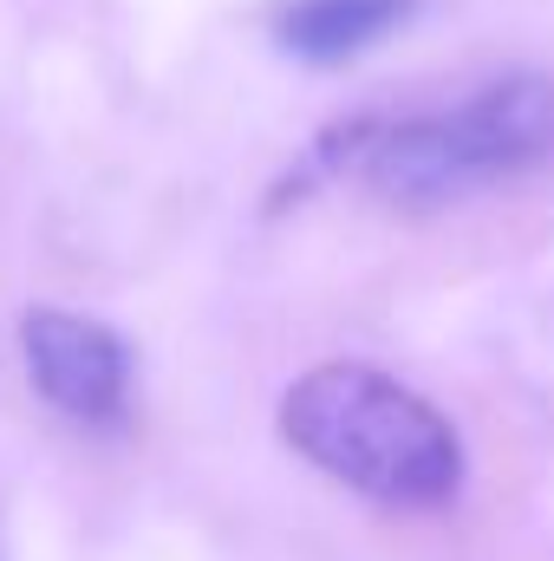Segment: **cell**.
Listing matches in <instances>:
<instances>
[{"mask_svg":"<svg viewBox=\"0 0 554 561\" xmlns=\"http://www.w3.org/2000/svg\"><path fill=\"white\" fill-rule=\"evenodd\" d=\"M280 437L320 477L385 510H443L463 490V437L424 392L366 359H320L280 392Z\"/></svg>","mask_w":554,"mask_h":561,"instance_id":"obj_1","label":"cell"},{"mask_svg":"<svg viewBox=\"0 0 554 561\" xmlns=\"http://www.w3.org/2000/svg\"><path fill=\"white\" fill-rule=\"evenodd\" d=\"M554 157V79L503 72L450 105L379 118L353 176L392 209H450Z\"/></svg>","mask_w":554,"mask_h":561,"instance_id":"obj_2","label":"cell"},{"mask_svg":"<svg viewBox=\"0 0 554 561\" xmlns=\"http://www.w3.org/2000/svg\"><path fill=\"white\" fill-rule=\"evenodd\" d=\"M20 353L33 373V392L59 412V419L85 424V431H112L131 412V346L72 307H33L20 320Z\"/></svg>","mask_w":554,"mask_h":561,"instance_id":"obj_3","label":"cell"},{"mask_svg":"<svg viewBox=\"0 0 554 561\" xmlns=\"http://www.w3.org/2000/svg\"><path fill=\"white\" fill-rule=\"evenodd\" d=\"M424 0H280L268 33L300 66H346L392 39Z\"/></svg>","mask_w":554,"mask_h":561,"instance_id":"obj_4","label":"cell"}]
</instances>
